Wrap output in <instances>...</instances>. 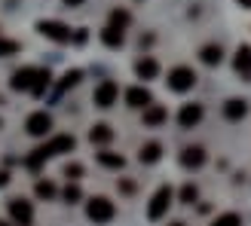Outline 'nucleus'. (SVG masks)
<instances>
[{"instance_id":"16","label":"nucleus","mask_w":251,"mask_h":226,"mask_svg":"<svg viewBox=\"0 0 251 226\" xmlns=\"http://www.w3.org/2000/svg\"><path fill=\"white\" fill-rule=\"evenodd\" d=\"M245 113H248V101H242V98H230V101L224 104V116L233 119V122H236V119H242Z\"/></svg>"},{"instance_id":"14","label":"nucleus","mask_w":251,"mask_h":226,"mask_svg":"<svg viewBox=\"0 0 251 226\" xmlns=\"http://www.w3.org/2000/svg\"><path fill=\"white\" fill-rule=\"evenodd\" d=\"M205 162V150L202 147H184V153H181V165L184 168H199Z\"/></svg>"},{"instance_id":"32","label":"nucleus","mask_w":251,"mask_h":226,"mask_svg":"<svg viewBox=\"0 0 251 226\" xmlns=\"http://www.w3.org/2000/svg\"><path fill=\"white\" fill-rule=\"evenodd\" d=\"M68 6H80V3H86V0H65Z\"/></svg>"},{"instance_id":"4","label":"nucleus","mask_w":251,"mask_h":226,"mask_svg":"<svg viewBox=\"0 0 251 226\" xmlns=\"http://www.w3.org/2000/svg\"><path fill=\"white\" fill-rule=\"evenodd\" d=\"M166 83L172 92H190L196 86V73H193V68H172Z\"/></svg>"},{"instance_id":"6","label":"nucleus","mask_w":251,"mask_h":226,"mask_svg":"<svg viewBox=\"0 0 251 226\" xmlns=\"http://www.w3.org/2000/svg\"><path fill=\"white\" fill-rule=\"evenodd\" d=\"M117 98H120V86H117L114 80H104V83H101V86L95 89L92 101H95V107L107 110V107H114V104H117Z\"/></svg>"},{"instance_id":"18","label":"nucleus","mask_w":251,"mask_h":226,"mask_svg":"<svg viewBox=\"0 0 251 226\" xmlns=\"http://www.w3.org/2000/svg\"><path fill=\"white\" fill-rule=\"evenodd\" d=\"M110 137H114V129L110 125H104V122H98V125H92V132H89V141L92 144H110Z\"/></svg>"},{"instance_id":"31","label":"nucleus","mask_w":251,"mask_h":226,"mask_svg":"<svg viewBox=\"0 0 251 226\" xmlns=\"http://www.w3.org/2000/svg\"><path fill=\"white\" fill-rule=\"evenodd\" d=\"M6 183H9V174H6V171H0V186H6Z\"/></svg>"},{"instance_id":"33","label":"nucleus","mask_w":251,"mask_h":226,"mask_svg":"<svg viewBox=\"0 0 251 226\" xmlns=\"http://www.w3.org/2000/svg\"><path fill=\"white\" fill-rule=\"evenodd\" d=\"M239 3H242V6H245V9H251V0H239Z\"/></svg>"},{"instance_id":"20","label":"nucleus","mask_w":251,"mask_h":226,"mask_svg":"<svg viewBox=\"0 0 251 226\" xmlns=\"http://www.w3.org/2000/svg\"><path fill=\"white\" fill-rule=\"evenodd\" d=\"M159 156H162V147H159L156 141L144 144V147H141V153H138V159H141V162H147V165H150V162H159Z\"/></svg>"},{"instance_id":"10","label":"nucleus","mask_w":251,"mask_h":226,"mask_svg":"<svg viewBox=\"0 0 251 226\" xmlns=\"http://www.w3.org/2000/svg\"><path fill=\"white\" fill-rule=\"evenodd\" d=\"M178 122L181 129H193V125L202 122V104H184L181 113H178Z\"/></svg>"},{"instance_id":"8","label":"nucleus","mask_w":251,"mask_h":226,"mask_svg":"<svg viewBox=\"0 0 251 226\" xmlns=\"http://www.w3.org/2000/svg\"><path fill=\"white\" fill-rule=\"evenodd\" d=\"M9 217L16 220L19 226H31L34 223V208H31V202H25V199H9Z\"/></svg>"},{"instance_id":"23","label":"nucleus","mask_w":251,"mask_h":226,"mask_svg":"<svg viewBox=\"0 0 251 226\" xmlns=\"http://www.w3.org/2000/svg\"><path fill=\"white\" fill-rule=\"evenodd\" d=\"M110 24L123 31L126 24H129V12H126V9H114V12H110Z\"/></svg>"},{"instance_id":"9","label":"nucleus","mask_w":251,"mask_h":226,"mask_svg":"<svg viewBox=\"0 0 251 226\" xmlns=\"http://www.w3.org/2000/svg\"><path fill=\"white\" fill-rule=\"evenodd\" d=\"M126 104L144 110L147 104H153V95H150V89H144V86H132V89L126 92Z\"/></svg>"},{"instance_id":"5","label":"nucleus","mask_w":251,"mask_h":226,"mask_svg":"<svg viewBox=\"0 0 251 226\" xmlns=\"http://www.w3.org/2000/svg\"><path fill=\"white\" fill-rule=\"evenodd\" d=\"M37 31H40L46 40H52V43H71V28L65 22H52V19L37 22Z\"/></svg>"},{"instance_id":"30","label":"nucleus","mask_w":251,"mask_h":226,"mask_svg":"<svg viewBox=\"0 0 251 226\" xmlns=\"http://www.w3.org/2000/svg\"><path fill=\"white\" fill-rule=\"evenodd\" d=\"M16 52H19L16 40H0V55H16Z\"/></svg>"},{"instance_id":"34","label":"nucleus","mask_w":251,"mask_h":226,"mask_svg":"<svg viewBox=\"0 0 251 226\" xmlns=\"http://www.w3.org/2000/svg\"><path fill=\"white\" fill-rule=\"evenodd\" d=\"M172 226H187V223H172Z\"/></svg>"},{"instance_id":"2","label":"nucleus","mask_w":251,"mask_h":226,"mask_svg":"<svg viewBox=\"0 0 251 226\" xmlns=\"http://www.w3.org/2000/svg\"><path fill=\"white\" fill-rule=\"evenodd\" d=\"M86 214H89L92 223H110L114 214H117V208H114V202H110L107 196H95V199L86 202Z\"/></svg>"},{"instance_id":"35","label":"nucleus","mask_w":251,"mask_h":226,"mask_svg":"<svg viewBox=\"0 0 251 226\" xmlns=\"http://www.w3.org/2000/svg\"><path fill=\"white\" fill-rule=\"evenodd\" d=\"M0 226H6V223H0Z\"/></svg>"},{"instance_id":"27","label":"nucleus","mask_w":251,"mask_h":226,"mask_svg":"<svg viewBox=\"0 0 251 226\" xmlns=\"http://www.w3.org/2000/svg\"><path fill=\"white\" fill-rule=\"evenodd\" d=\"M61 196H65V202H71V205H74V202H80V199H83V193H80V186H77V183H68V186H65V193H61Z\"/></svg>"},{"instance_id":"3","label":"nucleus","mask_w":251,"mask_h":226,"mask_svg":"<svg viewBox=\"0 0 251 226\" xmlns=\"http://www.w3.org/2000/svg\"><path fill=\"white\" fill-rule=\"evenodd\" d=\"M172 199H175L172 186H159V190L153 193V199H150V205H147V217L150 220H162L166 211H169V205H172Z\"/></svg>"},{"instance_id":"7","label":"nucleus","mask_w":251,"mask_h":226,"mask_svg":"<svg viewBox=\"0 0 251 226\" xmlns=\"http://www.w3.org/2000/svg\"><path fill=\"white\" fill-rule=\"evenodd\" d=\"M25 129H28V135H34V137H43V135H49V129H52V116H49L46 110H37V113L28 116Z\"/></svg>"},{"instance_id":"19","label":"nucleus","mask_w":251,"mask_h":226,"mask_svg":"<svg viewBox=\"0 0 251 226\" xmlns=\"http://www.w3.org/2000/svg\"><path fill=\"white\" fill-rule=\"evenodd\" d=\"M49 80H52V73L43 70V68H37V73H34V86H31V95L40 98V95L49 89Z\"/></svg>"},{"instance_id":"13","label":"nucleus","mask_w":251,"mask_h":226,"mask_svg":"<svg viewBox=\"0 0 251 226\" xmlns=\"http://www.w3.org/2000/svg\"><path fill=\"white\" fill-rule=\"evenodd\" d=\"M233 68H236V73H242V77H251V46H239V49H236Z\"/></svg>"},{"instance_id":"26","label":"nucleus","mask_w":251,"mask_h":226,"mask_svg":"<svg viewBox=\"0 0 251 226\" xmlns=\"http://www.w3.org/2000/svg\"><path fill=\"white\" fill-rule=\"evenodd\" d=\"M83 80V70H68L65 77H61V89H71V86H77Z\"/></svg>"},{"instance_id":"1","label":"nucleus","mask_w":251,"mask_h":226,"mask_svg":"<svg viewBox=\"0 0 251 226\" xmlns=\"http://www.w3.org/2000/svg\"><path fill=\"white\" fill-rule=\"evenodd\" d=\"M74 147H77V137H74V135H55V137H49L43 147H37V150H34V156L28 159V165L37 168L43 159H49V156H61V153H71Z\"/></svg>"},{"instance_id":"11","label":"nucleus","mask_w":251,"mask_h":226,"mask_svg":"<svg viewBox=\"0 0 251 226\" xmlns=\"http://www.w3.org/2000/svg\"><path fill=\"white\" fill-rule=\"evenodd\" d=\"M34 73H37V68H22V70L12 73L9 86H12L16 92H31V86H34Z\"/></svg>"},{"instance_id":"24","label":"nucleus","mask_w":251,"mask_h":226,"mask_svg":"<svg viewBox=\"0 0 251 226\" xmlns=\"http://www.w3.org/2000/svg\"><path fill=\"white\" fill-rule=\"evenodd\" d=\"M196 199H199V190H196L193 183H187V186H181V202H184V205H193Z\"/></svg>"},{"instance_id":"17","label":"nucleus","mask_w":251,"mask_h":226,"mask_svg":"<svg viewBox=\"0 0 251 226\" xmlns=\"http://www.w3.org/2000/svg\"><path fill=\"white\" fill-rule=\"evenodd\" d=\"M123 40H126V34H123L120 28H114V24H107V28L101 31V43H104L107 49H120Z\"/></svg>"},{"instance_id":"21","label":"nucleus","mask_w":251,"mask_h":226,"mask_svg":"<svg viewBox=\"0 0 251 226\" xmlns=\"http://www.w3.org/2000/svg\"><path fill=\"white\" fill-rule=\"evenodd\" d=\"M199 58H202L205 65H211V68H215V65H221V61H224V49H221V46H202V52H199Z\"/></svg>"},{"instance_id":"12","label":"nucleus","mask_w":251,"mask_h":226,"mask_svg":"<svg viewBox=\"0 0 251 226\" xmlns=\"http://www.w3.org/2000/svg\"><path fill=\"white\" fill-rule=\"evenodd\" d=\"M169 119V113L162 104H147L144 107V125H150V129H156V125H162Z\"/></svg>"},{"instance_id":"15","label":"nucleus","mask_w":251,"mask_h":226,"mask_svg":"<svg viewBox=\"0 0 251 226\" xmlns=\"http://www.w3.org/2000/svg\"><path fill=\"white\" fill-rule=\"evenodd\" d=\"M135 73L141 80H156V73H159V65H156V58H138L135 61Z\"/></svg>"},{"instance_id":"25","label":"nucleus","mask_w":251,"mask_h":226,"mask_svg":"<svg viewBox=\"0 0 251 226\" xmlns=\"http://www.w3.org/2000/svg\"><path fill=\"white\" fill-rule=\"evenodd\" d=\"M58 190H55V183L52 181H40V183H37V196H40V199H52Z\"/></svg>"},{"instance_id":"29","label":"nucleus","mask_w":251,"mask_h":226,"mask_svg":"<svg viewBox=\"0 0 251 226\" xmlns=\"http://www.w3.org/2000/svg\"><path fill=\"white\" fill-rule=\"evenodd\" d=\"M211 226H242V217L239 214H221Z\"/></svg>"},{"instance_id":"28","label":"nucleus","mask_w":251,"mask_h":226,"mask_svg":"<svg viewBox=\"0 0 251 226\" xmlns=\"http://www.w3.org/2000/svg\"><path fill=\"white\" fill-rule=\"evenodd\" d=\"M65 178L68 181H80L83 178V165H80V162H68V165H65Z\"/></svg>"},{"instance_id":"22","label":"nucleus","mask_w":251,"mask_h":226,"mask_svg":"<svg viewBox=\"0 0 251 226\" xmlns=\"http://www.w3.org/2000/svg\"><path fill=\"white\" fill-rule=\"evenodd\" d=\"M98 162H101L104 168H123L126 165V159L120 153H110V150H104V153H98Z\"/></svg>"}]
</instances>
